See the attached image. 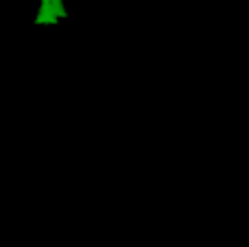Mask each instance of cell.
<instances>
[{
    "label": "cell",
    "mask_w": 249,
    "mask_h": 247,
    "mask_svg": "<svg viewBox=\"0 0 249 247\" xmlns=\"http://www.w3.org/2000/svg\"><path fill=\"white\" fill-rule=\"evenodd\" d=\"M59 18L55 13V7H53V0H42L39 4V13L35 16V24H57Z\"/></svg>",
    "instance_id": "1"
},
{
    "label": "cell",
    "mask_w": 249,
    "mask_h": 247,
    "mask_svg": "<svg viewBox=\"0 0 249 247\" xmlns=\"http://www.w3.org/2000/svg\"><path fill=\"white\" fill-rule=\"evenodd\" d=\"M53 7H55L57 18H68V11H66V7H64V2H61V0H53Z\"/></svg>",
    "instance_id": "2"
}]
</instances>
